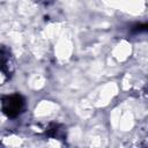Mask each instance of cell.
Listing matches in <instances>:
<instances>
[{
    "mask_svg": "<svg viewBox=\"0 0 148 148\" xmlns=\"http://www.w3.org/2000/svg\"><path fill=\"white\" fill-rule=\"evenodd\" d=\"M8 61H9V51L0 45V71L8 73Z\"/></svg>",
    "mask_w": 148,
    "mask_h": 148,
    "instance_id": "obj_2",
    "label": "cell"
},
{
    "mask_svg": "<svg viewBox=\"0 0 148 148\" xmlns=\"http://www.w3.org/2000/svg\"><path fill=\"white\" fill-rule=\"evenodd\" d=\"M2 103V112L8 118H15L18 116L24 106V99L21 95L14 94L10 96H5L1 101Z\"/></svg>",
    "mask_w": 148,
    "mask_h": 148,
    "instance_id": "obj_1",
    "label": "cell"
},
{
    "mask_svg": "<svg viewBox=\"0 0 148 148\" xmlns=\"http://www.w3.org/2000/svg\"><path fill=\"white\" fill-rule=\"evenodd\" d=\"M146 29H147V25H146V24H143V25H135L134 29H133V31H134V32H138V31H145Z\"/></svg>",
    "mask_w": 148,
    "mask_h": 148,
    "instance_id": "obj_3",
    "label": "cell"
}]
</instances>
